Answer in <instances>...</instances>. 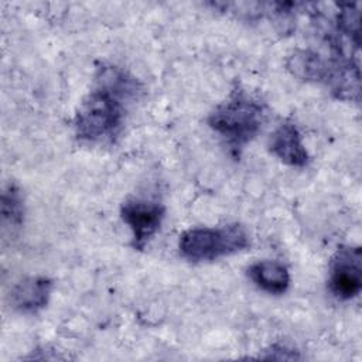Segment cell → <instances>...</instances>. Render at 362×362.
<instances>
[{"mask_svg": "<svg viewBox=\"0 0 362 362\" xmlns=\"http://www.w3.org/2000/svg\"><path fill=\"white\" fill-rule=\"evenodd\" d=\"M247 277L260 290L280 296L290 287V272L277 260H260L247 267Z\"/></svg>", "mask_w": 362, "mask_h": 362, "instance_id": "9c48e42d", "label": "cell"}, {"mask_svg": "<svg viewBox=\"0 0 362 362\" xmlns=\"http://www.w3.org/2000/svg\"><path fill=\"white\" fill-rule=\"evenodd\" d=\"M249 233L239 223L202 226L184 230L178 239L180 255L192 263L212 262L249 247Z\"/></svg>", "mask_w": 362, "mask_h": 362, "instance_id": "3957f363", "label": "cell"}, {"mask_svg": "<svg viewBox=\"0 0 362 362\" xmlns=\"http://www.w3.org/2000/svg\"><path fill=\"white\" fill-rule=\"evenodd\" d=\"M287 71L297 79L305 82H317L329 85L335 68L329 59L313 49L297 48L287 55L286 59Z\"/></svg>", "mask_w": 362, "mask_h": 362, "instance_id": "ba28073f", "label": "cell"}, {"mask_svg": "<svg viewBox=\"0 0 362 362\" xmlns=\"http://www.w3.org/2000/svg\"><path fill=\"white\" fill-rule=\"evenodd\" d=\"M269 150L281 163L290 167L303 168L310 163V154L303 143L298 127L286 120L279 124L269 139Z\"/></svg>", "mask_w": 362, "mask_h": 362, "instance_id": "8992f818", "label": "cell"}, {"mask_svg": "<svg viewBox=\"0 0 362 362\" xmlns=\"http://www.w3.org/2000/svg\"><path fill=\"white\" fill-rule=\"evenodd\" d=\"M140 92V82L129 72L113 65L99 68L95 88L74 116L76 139L92 144L115 143L124 126L126 103Z\"/></svg>", "mask_w": 362, "mask_h": 362, "instance_id": "6da1fadb", "label": "cell"}, {"mask_svg": "<svg viewBox=\"0 0 362 362\" xmlns=\"http://www.w3.org/2000/svg\"><path fill=\"white\" fill-rule=\"evenodd\" d=\"M1 216L3 223L11 229L20 228L24 222V199L14 182L7 184L1 192Z\"/></svg>", "mask_w": 362, "mask_h": 362, "instance_id": "30bf717a", "label": "cell"}, {"mask_svg": "<svg viewBox=\"0 0 362 362\" xmlns=\"http://www.w3.org/2000/svg\"><path fill=\"white\" fill-rule=\"evenodd\" d=\"M328 290L341 301L355 298L362 290V250L359 246H339L329 260Z\"/></svg>", "mask_w": 362, "mask_h": 362, "instance_id": "277c9868", "label": "cell"}, {"mask_svg": "<svg viewBox=\"0 0 362 362\" xmlns=\"http://www.w3.org/2000/svg\"><path fill=\"white\" fill-rule=\"evenodd\" d=\"M263 359H276V361H293L300 359V355L286 345L281 344H273L267 349H264V354L260 355Z\"/></svg>", "mask_w": 362, "mask_h": 362, "instance_id": "8fae6325", "label": "cell"}, {"mask_svg": "<svg viewBox=\"0 0 362 362\" xmlns=\"http://www.w3.org/2000/svg\"><path fill=\"white\" fill-rule=\"evenodd\" d=\"M266 105L247 90L236 86L228 98L209 113L208 126L219 134L235 156L262 130Z\"/></svg>", "mask_w": 362, "mask_h": 362, "instance_id": "7a4b0ae2", "label": "cell"}, {"mask_svg": "<svg viewBox=\"0 0 362 362\" xmlns=\"http://www.w3.org/2000/svg\"><path fill=\"white\" fill-rule=\"evenodd\" d=\"M52 280L45 276H33L18 281L10 291V305L20 314H35L42 310L51 297Z\"/></svg>", "mask_w": 362, "mask_h": 362, "instance_id": "52a82bcc", "label": "cell"}, {"mask_svg": "<svg viewBox=\"0 0 362 362\" xmlns=\"http://www.w3.org/2000/svg\"><path fill=\"white\" fill-rule=\"evenodd\" d=\"M165 208L163 204L144 198H130L120 205V218L132 230V246L143 250L158 232Z\"/></svg>", "mask_w": 362, "mask_h": 362, "instance_id": "5b68a950", "label": "cell"}]
</instances>
